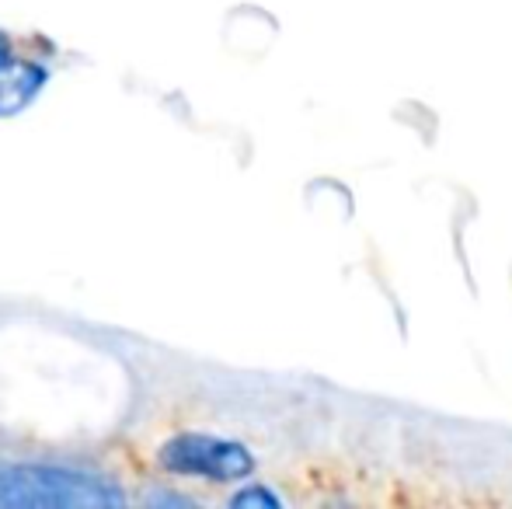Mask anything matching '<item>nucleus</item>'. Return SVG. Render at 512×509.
I'll list each match as a JSON object with an SVG mask.
<instances>
[{
  "label": "nucleus",
  "instance_id": "nucleus-5",
  "mask_svg": "<svg viewBox=\"0 0 512 509\" xmlns=\"http://www.w3.org/2000/svg\"><path fill=\"white\" fill-rule=\"evenodd\" d=\"M143 506H192L196 499L189 492H175V489H154V492H143L140 496Z\"/></svg>",
  "mask_w": 512,
  "mask_h": 509
},
{
  "label": "nucleus",
  "instance_id": "nucleus-2",
  "mask_svg": "<svg viewBox=\"0 0 512 509\" xmlns=\"http://www.w3.org/2000/svg\"><path fill=\"white\" fill-rule=\"evenodd\" d=\"M154 461L161 475L203 485H241L258 471V457L248 443L206 429H178L164 436Z\"/></svg>",
  "mask_w": 512,
  "mask_h": 509
},
{
  "label": "nucleus",
  "instance_id": "nucleus-4",
  "mask_svg": "<svg viewBox=\"0 0 512 509\" xmlns=\"http://www.w3.org/2000/svg\"><path fill=\"white\" fill-rule=\"evenodd\" d=\"M230 506H265V509H279L283 506V499L276 496V492L269 489V485L262 482H241V489L230 496Z\"/></svg>",
  "mask_w": 512,
  "mask_h": 509
},
{
  "label": "nucleus",
  "instance_id": "nucleus-3",
  "mask_svg": "<svg viewBox=\"0 0 512 509\" xmlns=\"http://www.w3.org/2000/svg\"><path fill=\"white\" fill-rule=\"evenodd\" d=\"M53 81V67L46 56H35L21 49L7 63H0V119H14L25 109H32L42 98V91Z\"/></svg>",
  "mask_w": 512,
  "mask_h": 509
},
{
  "label": "nucleus",
  "instance_id": "nucleus-1",
  "mask_svg": "<svg viewBox=\"0 0 512 509\" xmlns=\"http://www.w3.org/2000/svg\"><path fill=\"white\" fill-rule=\"evenodd\" d=\"M126 485L102 468L56 457H0V509H112Z\"/></svg>",
  "mask_w": 512,
  "mask_h": 509
},
{
  "label": "nucleus",
  "instance_id": "nucleus-6",
  "mask_svg": "<svg viewBox=\"0 0 512 509\" xmlns=\"http://www.w3.org/2000/svg\"><path fill=\"white\" fill-rule=\"evenodd\" d=\"M18 53H21V39L11 32V28L0 25V63H7L11 56H18Z\"/></svg>",
  "mask_w": 512,
  "mask_h": 509
}]
</instances>
